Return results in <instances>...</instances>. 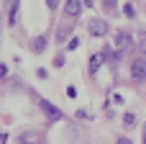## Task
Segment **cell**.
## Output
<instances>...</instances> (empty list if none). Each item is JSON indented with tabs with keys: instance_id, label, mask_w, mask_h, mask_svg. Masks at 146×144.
<instances>
[{
	"instance_id": "cell-1",
	"label": "cell",
	"mask_w": 146,
	"mask_h": 144,
	"mask_svg": "<svg viewBox=\"0 0 146 144\" xmlns=\"http://www.w3.org/2000/svg\"><path fill=\"white\" fill-rule=\"evenodd\" d=\"M33 100H36V106H38V108H41L51 121H62V119H64V113H62L51 100H46V98H41V95H33Z\"/></svg>"
},
{
	"instance_id": "cell-2",
	"label": "cell",
	"mask_w": 146,
	"mask_h": 144,
	"mask_svg": "<svg viewBox=\"0 0 146 144\" xmlns=\"http://www.w3.org/2000/svg\"><path fill=\"white\" fill-rule=\"evenodd\" d=\"M115 49H118L121 54H133V52H136L133 36H131L128 31H118V36H115Z\"/></svg>"
},
{
	"instance_id": "cell-3",
	"label": "cell",
	"mask_w": 146,
	"mask_h": 144,
	"mask_svg": "<svg viewBox=\"0 0 146 144\" xmlns=\"http://www.w3.org/2000/svg\"><path fill=\"white\" fill-rule=\"evenodd\" d=\"M131 80L133 82H144L146 80V57H136L131 62Z\"/></svg>"
},
{
	"instance_id": "cell-4",
	"label": "cell",
	"mask_w": 146,
	"mask_h": 144,
	"mask_svg": "<svg viewBox=\"0 0 146 144\" xmlns=\"http://www.w3.org/2000/svg\"><path fill=\"white\" fill-rule=\"evenodd\" d=\"M90 33L92 36H105L108 33V23L103 18H90Z\"/></svg>"
},
{
	"instance_id": "cell-5",
	"label": "cell",
	"mask_w": 146,
	"mask_h": 144,
	"mask_svg": "<svg viewBox=\"0 0 146 144\" xmlns=\"http://www.w3.org/2000/svg\"><path fill=\"white\" fill-rule=\"evenodd\" d=\"M5 10H8V23L13 26L15 15H18V0H5Z\"/></svg>"
},
{
	"instance_id": "cell-6",
	"label": "cell",
	"mask_w": 146,
	"mask_h": 144,
	"mask_svg": "<svg viewBox=\"0 0 146 144\" xmlns=\"http://www.w3.org/2000/svg\"><path fill=\"white\" fill-rule=\"evenodd\" d=\"M80 10H82V3L80 0H67L64 3V13L67 15H80Z\"/></svg>"
},
{
	"instance_id": "cell-7",
	"label": "cell",
	"mask_w": 146,
	"mask_h": 144,
	"mask_svg": "<svg viewBox=\"0 0 146 144\" xmlns=\"http://www.w3.org/2000/svg\"><path fill=\"white\" fill-rule=\"evenodd\" d=\"M103 62H105V57H103V52H98V54H92V57H90V72L95 75V72H98V70L103 67Z\"/></svg>"
},
{
	"instance_id": "cell-8",
	"label": "cell",
	"mask_w": 146,
	"mask_h": 144,
	"mask_svg": "<svg viewBox=\"0 0 146 144\" xmlns=\"http://www.w3.org/2000/svg\"><path fill=\"white\" fill-rule=\"evenodd\" d=\"M44 49H46V36H36V39H33V52L41 54Z\"/></svg>"
},
{
	"instance_id": "cell-9",
	"label": "cell",
	"mask_w": 146,
	"mask_h": 144,
	"mask_svg": "<svg viewBox=\"0 0 146 144\" xmlns=\"http://www.w3.org/2000/svg\"><path fill=\"white\" fill-rule=\"evenodd\" d=\"M103 57H105L108 62H115V59L121 57V52H118V49L113 52V46H105V49H103Z\"/></svg>"
},
{
	"instance_id": "cell-10",
	"label": "cell",
	"mask_w": 146,
	"mask_h": 144,
	"mask_svg": "<svg viewBox=\"0 0 146 144\" xmlns=\"http://www.w3.org/2000/svg\"><path fill=\"white\" fill-rule=\"evenodd\" d=\"M139 52L141 57H146V31H139Z\"/></svg>"
},
{
	"instance_id": "cell-11",
	"label": "cell",
	"mask_w": 146,
	"mask_h": 144,
	"mask_svg": "<svg viewBox=\"0 0 146 144\" xmlns=\"http://www.w3.org/2000/svg\"><path fill=\"white\" fill-rule=\"evenodd\" d=\"M123 13H126V18H133V15H136V8H133V3H126V5H123Z\"/></svg>"
},
{
	"instance_id": "cell-12",
	"label": "cell",
	"mask_w": 146,
	"mask_h": 144,
	"mask_svg": "<svg viewBox=\"0 0 146 144\" xmlns=\"http://www.w3.org/2000/svg\"><path fill=\"white\" fill-rule=\"evenodd\" d=\"M123 124H126V126H133V124H136V113H126V116H123Z\"/></svg>"
},
{
	"instance_id": "cell-13",
	"label": "cell",
	"mask_w": 146,
	"mask_h": 144,
	"mask_svg": "<svg viewBox=\"0 0 146 144\" xmlns=\"http://www.w3.org/2000/svg\"><path fill=\"white\" fill-rule=\"evenodd\" d=\"M103 3H105L108 10H115V5H118V0H103Z\"/></svg>"
},
{
	"instance_id": "cell-14",
	"label": "cell",
	"mask_w": 146,
	"mask_h": 144,
	"mask_svg": "<svg viewBox=\"0 0 146 144\" xmlns=\"http://www.w3.org/2000/svg\"><path fill=\"white\" fill-rule=\"evenodd\" d=\"M56 5H59V0H46V8H49V10H54Z\"/></svg>"
},
{
	"instance_id": "cell-15",
	"label": "cell",
	"mask_w": 146,
	"mask_h": 144,
	"mask_svg": "<svg viewBox=\"0 0 146 144\" xmlns=\"http://www.w3.org/2000/svg\"><path fill=\"white\" fill-rule=\"evenodd\" d=\"M77 46H80V39H72V41H69V52H72V49H77Z\"/></svg>"
},
{
	"instance_id": "cell-16",
	"label": "cell",
	"mask_w": 146,
	"mask_h": 144,
	"mask_svg": "<svg viewBox=\"0 0 146 144\" xmlns=\"http://www.w3.org/2000/svg\"><path fill=\"white\" fill-rule=\"evenodd\" d=\"M67 95H69V98H77V90H74V88L69 85V88H67Z\"/></svg>"
},
{
	"instance_id": "cell-17",
	"label": "cell",
	"mask_w": 146,
	"mask_h": 144,
	"mask_svg": "<svg viewBox=\"0 0 146 144\" xmlns=\"http://www.w3.org/2000/svg\"><path fill=\"white\" fill-rule=\"evenodd\" d=\"M118 144H133V142H131L128 137H121V139H118Z\"/></svg>"
},
{
	"instance_id": "cell-18",
	"label": "cell",
	"mask_w": 146,
	"mask_h": 144,
	"mask_svg": "<svg viewBox=\"0 0 146 144\" xmlns=\"http://www.w3.org/2000/svg\"><path fill=\"white\" fill-rule=\"evenodd\" d=\"M92 3H95V0H85V5H90V8H92Z\"/></svg>"
},
{
	"instance_id": "cell-19",
	"label": "cell",
	"mask_w": 146,
	"mask_h": 144,
	"mask_svg": "<svg viewBox=\"0 0 146 144\" xmlns=\"http://www.w3.org/2000/svg\"><path fill=\"white\" fill-rule=\"evenodd\" d=\"M144 134H146V124H144Z\"/></svg>"
},
{
	"instance_id": "cell-20",
	"label": "cell",
	"mask_w": 146,
	"mask_h": 144,
	"mask_svg": "<svg viewBox=\"0 0 146 144\" xmlns=\"http://www.w3.org/2000/svg\"><path fill=\"white\" fill-rule=\"evenodd\" d=\"M144 144H146V137H144Z\"/></svg>"
}]
</instances>
